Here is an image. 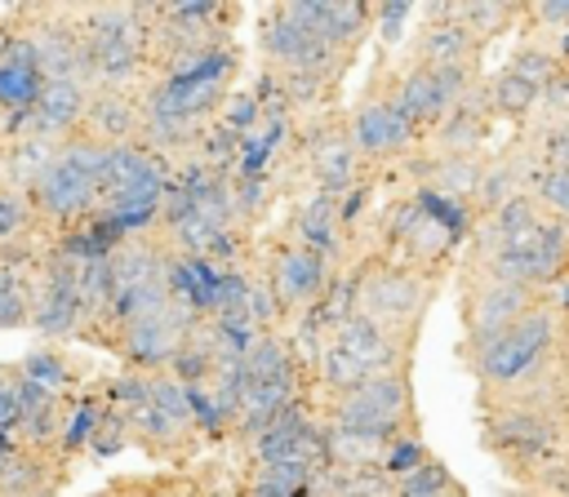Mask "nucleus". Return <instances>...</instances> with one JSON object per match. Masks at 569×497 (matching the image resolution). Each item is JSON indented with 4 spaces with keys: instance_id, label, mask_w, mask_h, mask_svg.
Instances as JSON below:
<instances>
[{
    "instance_id": "obj_1",
    "label": "nucleus",
    "mask_w": 569,
    "mask_h": 497,
    "mask_svg": "<svg viewBox=\"0 0 569 497\" xmlns=\"http://www.w3.org/2000/svg\"><path fill=\"white\" fill-rule=\"evenodd\" d=\"M480 448L516 479L529 484L556 457H569V413L538 404H476Z\"/></svg>"
},
{
    "instance_id": "obj_2",
    "label": "nucleus",
    "mask_w": 569,
    "mask_h": 497,
    "mask_svg": "<svg viewBox=\"0 0 569 497\" xmlns=\"http://www.w3.org/2000/svg\"><path fill=\"white\" fill-rule=\"evenodd\" d=\"M93 89H138L147 75V4H76Z\"/></svg>"
},
{
    "instance_id": "obj_3",
    "label": "nucleus",
    "mask_w": 569,
    "mask_h": 497,
    "mask_svg": "<svg viewBox=\"0 0 569 497\" xmlns=\"http://www.w3.org/2000/svg\"><path fill=\"white\" fill-rule=\"evenodd\" d=\"M240 62L244 49H218L204 58H191L182 67H169L160 75H147L138 84L142 98V115H160V120H187V124H213L222 102L236 93L240 80Z\"/></svg>"
},
{
    "instance_id": "obj_4",
    "label": "nucleus",
    "mask_w": 569,
    "mask_h": 497,
    "mask_svg": "<svg viewBox=\"0 0 569 497\" xmlns=\"http://www.w3.org/2000/svg\"><path fill=\"white\" fill-rule=\"evenodd\" d=\"M316 408H320V426L373 439L382 448H391L400 435H422L418 399H413V368L373 373L360 386H351L347 395L316 399Z\"/></svg>"
},
{
    "instance_id": "obj_5",
    "label": "nucleus",
    "mask_w": 569,
    "mask_h": 497,
    "mask_svg": "<svg viewBox=\"0 0 569 497\" xmlns=\"http://www.w3.org/2000/svg\"><path fill=\"white\" fill-rule=\"evenodd\" d=\"M102 160H107V146L89 142V138H67L58 146L53 164L27 191V204H31L36 226H40L44 240H62V235L80 231L93 217Z\"/></svg>"
},
{
    "instance_id": "obj_6",
    "label": "nucleus",
    "mask_w": 569,
    "mask_h": 497,
    "mask_svg": "<svg viewBox=\"0 0 569 497\" xmlns=\"http://www.w3.org/2000/svg\"><path fill=\"white\" fill-rule=\"evenodd\" d=\"M240 4H209V0H178V4H147V75L182 67L191 58L218 53L236 44ZM142 75V80H147Z\"/></svg>"
},
{
    "instance_id": "obj_7",
    "label": "nucleus",
    "mask_w": 569,
    "mask_h": 497,
    "mask_svg": "<svg viewBox=\"0 0 569 497\" xmlns=\"http://www.w3.org/2000/svg\"><path fill=\"white\" fill-rule=\"evenodd\" d=\"M391 62H387V53L373 62V71H369V80H365V89H360V98L347 106V129H351V142H356V155H360V164L369 169V173H391L396 164H405L418 146H422V138H418V129L405 120V111L396 106V98H391Z\"/></svg>"
},
{
    "instance_id": "obj_8",
    "label": "nucleus",
    "mask_w": 569,
    "mask_h": 497,
    "mask_svg": "<svg viewBox=\"0 0 569 497\" xmlns=\"http://www.w3.org/2000/svg\"><path fill=\"white\" fill-rule=\"evenodd\" d=\"M356 271H360L356 311L365 320H373L378 328L418 342L422 320H427V306H431L440 280L436 275H422V271H413L405 262H391L382 253H360L356 257Z\"/></svg>"
},
{
    "instance_id": "obj_9",
    "label": "nucleus",
    "mask_w": 569,
    "mask_h": 497,
    "mask_svg": "<svg viewBox=\"0 0 569 497\" xmlns=\"http://www.w3.org/2000/svg\"><path fill=\"white\" fill-rule=\"evenodd\" d=\"M253 266H258L262 280L271 284V293H276L284 320L311 311V306L320 302L325 284L333 280V266H329L320 253L293 244L280 226H276L267 240H258V248H253ZM284 328H289V324H284Z\"/></svg>"
},
{
    "instance_id": "obj_10",
    "label": "nucleus",
    "mask_w": 569,
    "mask_h": 497,
    "mask_svg": "<svg viewBox=\"0 0 569 497\" xmlns=\"http://www.w3.org/2000/svg\"><path fill=\"white\" fill-rule=\"evenodd\" d=\"M4 13L36 44L44 80H76V84L93 89L89 67H84V44L76 31V4H13Z\"/></svg>"
},
{
    "instance_id": "obj_11",
    "label": "nucleus",
    "mask_w": 569,
    "mask_h": 497,
    "mask_svg": "<svg viewBox=\"0 0 569 497\" xmlns=\"http://www.w3.org/2000/svg\"><path fill=\"white\" fill-rule=\"evenodd\" d=\"M80 315V257L49 244L31 271V328L49 342H76Z\"/></svg>"
},
{
    "instance_id": "obj_12",
    "label": "nucleus",
    "mask_w": 569,
    "mask_h": 497,
    "mask_svg": "<svg viewBox=\"0 0 569 497\" xmlns=\"http://www.w3.org/2000/svg\"><path fill=\"white\" fill-rule=\"evenodd\" d=\"M538 302H542V293H533V288L458 271V324H462L458 351L498 337L502 328H511V324H516L525 311H533Z\"/></svg>"
},
{
    "instance_id": "obj_13",
    "label": "nucleus",
    "mask_w": 569,
    "mask_h": 497,
    "mask_svg": "<svg viewBox=\"0 0 569 497\" xmlns=\"http://www.w3.org/2000/svg\"><path fill=\"white\" fill-rule=\"evenodd\" d=\"M200 324H204V315H200L196 306L169 297L160 311L133 320V324L116 337L111 355H120V364L133 368V373H164L169 359L182 351V342H187Z\"/></svg>"
},
{
    "instance_id": "obj_14",
    "label": "nucleus",
    "mask_w": 569,
    "mask_h": 497,
    "mask_svg": "<svg viewBox=\"0 0 569 497\" xmlns=\"http://www.w3.org/2000/svg\"><path fill=\"white\" fill-rule=\"evenodd\" d=\"M480 58H485L480 40L458 22V0L418 4V27H413L405 62H422V67H480Z\"/></svg>"
},
{
    "instance_id": "obj_15",
    "label": "nucleus",
    "mask_w": 569,
    "mask_h": 497,
    "mask_svg": "<svg viewBox=\"0 0 569 497\" xmlns=\"http://www.w3.org/2000/svg\"><path fill=\"white\" fill-rule=\"evenodd\" d=\"M124 422H129V448H142V453L156 457L160 466L187 470V466L200 462V448H204L200 430H196L191 422H182V417L156 408L151 399L138 404V408H129Z\"/></svg>"
},
{
    "instance_id": "obj_16",
    "label": "nucleus",
    "mask_w": 569,
    "mask_h": 497,
    "mask_svg": "<svg viewBox=\"0 0 569 497\" xmlns=\"http://www.w3.org/2000/svg\"><path fill=\"white\" fill-rule=\"evenodd\" d=\"M280 231H284L293 244L320 253L333 271H342V266H351V262L360 257V253L351 248V240L342 235V226H338V200H333V195L307 191V195L293 204V213L280 222Z\"/></svg>"
},
{
    "instance_id": "obj_17",
    "label": "nucleus",
    "mask_w": 569,
    "mask_h": 497,
    "mask_svg": "<svg viewBox=\"0 0 569 497\" xmlns=\"http://www.w3.org/2000/svg\"><path fill=\"white\" fill-rule=\"evenodd\" d=\"M489 133H493V106H489V89L480 80L449 106V115L431 129L422 151H431V155H485Z\"/></svg>"
},
{
    "instance_id": "obj_18",
    "label": "nucleus",
    "mask_w": 569,
    "mask_h": 497,
    "mask_svg": "<svg viewBox=\"0 0 569 497\" xmlns=\"http://www.w3.org/2000/svg\"><path fill=\"white\" fill-rule=\"evenodd\" d=\"M329 342L338 346V351H347L360 368H365V377H373V373H400V368H413V337H396V333H387V328H378L373 320H365L360 311L342 324V328H333L329 333Z\"/></svg>"
},
{
    "instance_id": "obj_19",
    "label": "nucleus",
    "mask_w": 569,
    "mask_h": 497,
    "mask_svg": "<svg viewBox=\"0 0 569 497\" xmlns=\"http://www.w3.org/2000/svg\"><path fill=\"white\" fill-rule=\"evenodd\" d=\"M298 9L311 22V31L325 40V49L347 62H356L365 40L373 36V13L365 0H298Z\"/></svg>"
},
{
    "instance_id": "obj_20",
    "label": "nucleus",
    "mask_w": 569,
    "mask_h": 497,
    "mask_svg": "<svg viewBox=\"0 0 569 497\" xmlns=\"http://www.w3.org/2000/svg\"><path fill=\"white\" fill-rule=\"evenodd\" d=\"M391 98H396V106L405 111V120L418 129V138L427 142L431 138V129L449 115V93H445V84H440V75L431 71V67H422V62H396L391 71Z\"/></svg>"
},
{
    "instance_id": "obj_21",
    "label": "nucleus",
    "mask_w": 569,
    "mask_h": 497,
    "mask_svg": "<svg viewBox=\"0 0 569 497\" xmlns=\"http://www.w3.org/2000/svg\"><path fill=\"white\" fill-rule=\"evenodd\" d=\"M142 129V98L138 89H89L84 120L76 138H89L98 146H129Z\"/></svg>"
},
{
    "instance_id": "obj_22",
    "label": "nucleus",
    "mask_w": 569,
    "mask_h": 497,
    "mask_svg": "<svg viewBox=\"0 0 569 497\" xmlns=\"http://www.w3.org/2000/svg\"><path fill=\"white\" fill-rule=\"evenodd\" d=\"M71 470L53 448L13 444L0 466V497H58L71 484Z\"/></svg>"
},
{
    "instance_id": "obj_23",
    "label": "nucleus",
    "mask_w": 569,
    "mask_h": 497,
    "mask_svg": "<svg viewBox=\"0 0 569 497\" xmlns=\"http://www.w3.org/2000/svg\"><path fill=\"white\" fill-rule=\"evenodd\" d=\"M13 31H18V27H13ZM40 89H44V71H40L36 44L18 31L13 44H9V53L0 58V120L31 111L36 98H40Z\"/></svg>"
},
{
    "instance_id": "obj_24",
    "label": "nucleus",
    "mask_w": 569,
    "mask_h": 497,
    "mask_svg": "<svg viewBox=\"0 0 569 497\" xmlns=\"http://www.w3.org/2000/svg\"><path fill=\"white\" fill-rule=\"evenodd\" d=\"M58 146H62V142H44V138H9L4 151H0V182H4L9 191L27 195V191L40 182V173L53 164Z\"/></svg>"
},
{
    "instance_id": "obj_25",
    "label": "nucleus",
    "mask_w": 569,
    "mask_h": 497,
    "mask_svg": "<svg viewBox=\"0 0 569 497\" xmlns=\"http://www.w3.org/2000/svg\"><path fill=\"white\" fill-rule=\"evenodd\" d=\"M396 479L382 466H320L311 497H391Z\"/></svg>"
},
{
    "instance_id": "obj_26",
    "label": "nucleus",
    "mask_w": 569,
    "mask_h": 497,
    "mask_svg": "<svg viewBox=\"0 0 569 497\" xmlns=\"http://www.w3.org/2000/svg\"><path fill=\"white\" fill-rule=\"evenodd\" d=\"M18 373H22L27 382H36V386L53 390V395H76V390H80V382H84V368H80L67 351H58V346L27 351V355L18 359Z\"/></svg>"
},
{
    "instance_id": "obj_27",
    "label": "nucleus",
    "mask_w": 569,
    "mask_h": 497,
    "mask_svg": "<svg viewBox=\"0 0 569 497\" xmlns=\"http://www.w3.org/2000/svg\"><path fill=\"white\" fill-rule=\"evenodd\" d=\"M485 89H489V106H493V120H511V124H529L533 111H538V89L520 75H511L507 67L485 75Z\"/></svg>"
},
{
    "instance_id": "obj_28",
    "label": "nucleus",
    "mask_w": 569,
    "mask_h": 497,
    "mask_svg": "<svg viewBox=\"0 0 569 497\" xmlns=\"http://www.w3.org/2000/svg\"><path fill=\"white\" fill-rule=\"evenodd\" d=\"M187 488H191V466L187 470H151V475H116L84 497H187Z\"/></svg>"
},
{
    "instance_id": "obj_29",
    "label": "nucleus",
    "mask_w": 569,
    "mask_h": 497,
    "mask_svg": "<svg viewBox=\"0 0 569 497\" xmlns=\"http://www.w3.org/2000/svg\"><path fill=\"white\" fill-rule=\"evenodd\" d=\"M458 22L480 40V49H489V40H498L502 31H511V22H520V4H511V0H458Z\"/></svg>"
},
{
    "instance_id": "obj_30",
    "label": "nucleus",
    "mask_w": 569,
    "mask_h": 497,
    "mask_svg": "<svg viewBox=\"0 0 569 497\" xmlns=\"http://www.w3.org/2000/svg\"><path fill=\"white\" fill-rule=\"evenodd\" d=\"M525 195H533V204L542 209V217L569 226V169H538L529 178Z\"/></svg>"
},
{
    "instance_id": "obj_31",
    "label": "nucleus",
    "mask_w": 569,
    "mask_h": 497,
    "mask_svg": "<svg viewBox=\"0 0 569 497\" xmlns=\"http://www.w3.org/2000/svg\"><path fill=\"white\" fill-rule=\"evenodd\" d=\"M0 328H31V275L0 262Z\"/></svg>"
},
{
    "instance_id": "obj_32",
    "label": "nucleus",
    "mask_w": 569,
    "mask_h": 497,
    "mask_svg": "<svg viewBox=\"0 0 569 497\" xmlns=\"http://www.w3.org/2000/svg\"><path fill=\"white\" fill-rule=\"evenodd\" d=\"M507 71H511V75H520V80H529L533 89H542V84H547V80L560 71V62H556L551 44H542V40L525 36V40L516 44V53L507 58Z\"/></svg>"
},
{
    "instance_id": "obj_33",
    "label": "nucleus",
    "mask_w": 569,
    "mask_h": 497,
    "mask_svg": "<svg viewBox=\"0 0 569 497\" xmlns=\"http://www.w3.org/2000/svg\"><path fill=\"white\" fill-rule=\"evenodd\" d=\"M529 155L538 169H569V120H551V124H533L525 133Z\"/></svg>"
},
{
    "instance_id": "obj_34",
    "label": "nucleus",
    "mask_w": 569,
    "mask_h": 497,
    "mask_svg": "<svg viewBox=\"0 0 569 497\" xmlns=\"http://www.w3.org/2000/svg\"><path fill=\"white\" fill-rule=\"evenodd\" d=\"M187 497H240V470L227 466V462L204 457V462L191 466V488H187Z\"/></svg>"
},
{
    "instance_id": "obj_35",
    "label": "nucleus",
    "mask_w": 569,
    "mask_h": 497,
    "mask_svg": "<svg viewBox=\"0 0 569 497\" xmlns=\"http://www.w3.org/2000/svg\"><path fill=\"white\" fill-rule=\"evenodd\" d=\"M31 235H40V226H36V213H31L27 195H18L0 182V244L31 240Z\"/></svg>"
},
{
    "instance_id": "obj_36",
    "label": "nucleus",
    "mask_w": 569,
    "mask_h": 497,
    "mask_svg": "<svg viewBox=\"0 0 569 497\" xmlns=\"http://www.w3.org/2000/svg\"><path fill=\"white\" fill-rule=\"evenodd\" d=\"M369 13H373V36H378V44L391 49V44L405 40L409 22L418 18V4H409V0H378V4H369Z\"/></svg>"
},
{
    "instance_id": "obj_37",
    "label": "nucleus",
    "mask_w": 569,
    "mask_h": 497,
    "mask_svg": "<svg viewBox=\"0 0 569 497\" xmlns=\"http://www.w3.org/2000/svg\"><path fill=\"white\" fill-rule=\"evenodd\" d=\"M124 448H129V422H124V413H116V408L102 404L98 426H93L84 453H89V457H116V453H124Z\"/></svg>"
},
{
    "instance_id": "obj_38",
    "label": "nucleus",
    "mask_w": 569,
    "mask_h": 497,
    "mask_svg": "<svg viewBox=\"0 0 569 497\" xmlns=\"http://www.w3.org/2000/svg\"><path fill=\"white\" fill-rule=\"evenodd\" d=\"M258 120H262V106H258V98H253L249 89H236V93L222 102V111H218V124L231 129L236 138H249V133L258 129Z\"/></svg>"
},
{
    "instance_id": "obj_39",
    "label": "nucleus",
    "mask_w": 569,
    "mask_h": 497,
    "mask_svg": "<svg viewBox=\"0 0 569 497\" xmlns=\"http://www.w3.org/2000/svg\"><path fill=\"white\" fill-rule=\"evenodd\" d=\"M427 457H431V448L422 444V435H400V439L382 453V470H387L391 479H405V475L418 470Z\"/></svg>"
},
{
    "instance_id": "obj_40",
    "label": "nucleus",
    "mask_w": 569,
    "mask_h": 497,
    "mask_svg": "<svg viewBox=\"0 0 569 497\" xmlns=\"http://www.w3.org/2000/svg\"><path fill=\"white\" fill-rule=\"evenodd\" d=\"M18 422V364H0V435H13Z\"/></svg>"
},
{
    "instance_id": "obj_41",
    "label": "nucleus",
    "mask_w": 569,
    "mask_h": 497,
    "mask_svg": "<svg viewBox=\"0 0 569 497\" xmlns=\"http://www.w3.org/2000/svg\"><path fill=\"white\" fill-rule=\"evenodd\" d=\"M13 36H18V31H13V18H9V13H0V58L9 53V44H13Z\"/></svg>"
},
{
    "instance_id": "obj_42",
    "label": "nucleus",
    "mask_w": 569,
    "mask_h": 497,
    "mask_svg": "<svg viewBox=\"0 0 569 497\" xmlns=\"http://www.w3.org/2000/svg\"><path fill=\"white\" fill-rule=\"evenodd\" d=\"M440 497H467V488H462V484H458V479H453V484H449V488H445V493H440Z\"/></svg>"
},
{
    "instance_id": "obj_43",
    "label": "nucleus",
    "mask_w": 569,
    "mask_h": 497,
    "mask_svg": "<svg viewBox=\"0 0 569 497\" xmlns=\"http://www.w3.org/2000/svg\"><path fill=\"white\" fill-rule=\"evenodd\" d=\"M0 151H4V142H0Z\"/></svg>"
}]
</instances>
